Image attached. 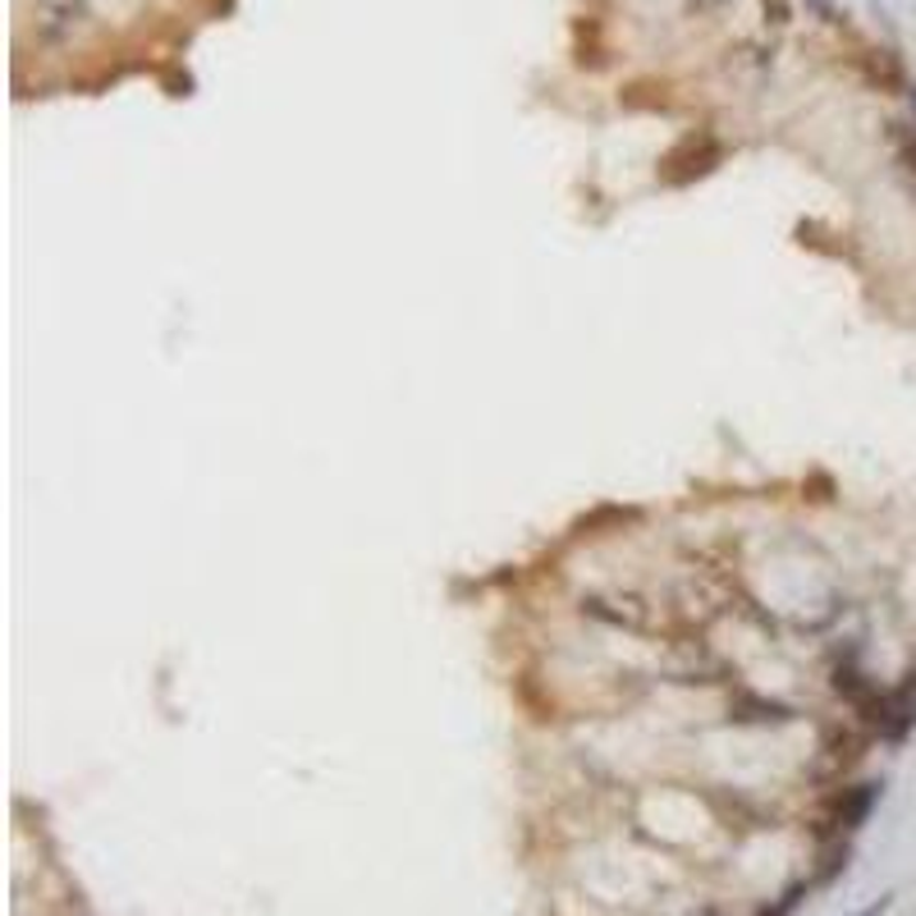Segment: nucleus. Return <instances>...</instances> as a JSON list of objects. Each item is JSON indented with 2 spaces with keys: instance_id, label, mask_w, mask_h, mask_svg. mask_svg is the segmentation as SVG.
<instances>
[{
  "instance_id": "obj_1",
  "label": "nucleus",
  "mask_w": 916,
  "mask_h": 916,
  "mask_svg": "<svg viewBox=\"0 0 916 916\" xmlns=\"http://www.w3.org/2000/svg\"><path fill=\"white\" fill-rule=\"evenodd\" d=\"M583 615L596 619V624H609V628H628V632H651L656 628L651 605L641 600V596H632V592L583 596Z\"/></svg>"
},
{
  "instance_id": "obj_3",
  "label": "nucleus",
  "mask_w": 916,
  "mask_h": 916,
  "mask_svg": "<svg viewBox=\"0 0 916 916\" xmlns=\"http://www.w3.org/2000/svg\"><path fill=\"white\" fill-rule=\"evenodd\" d=\"M733 720H743V724H770V720H792V711L779 706V701H766V696H738V701H733Z\"/></svg>"
},
{
  "instance_id": "obj_2",
  "label": "nucleus",
  "mask_w": 916,
  "mask_h": 916,
  "mask_svg": "<svg viewBox=\"0 0 916 916\" xmlns=\"http://www.w3.org/2000/svg\"><path fill=\"white\" fill-rule=\"evenodd\" d=\"M880 802V784H858V788H843V798L834 802V811H830V834L834 839H843V834H852L858 824L871 816V807Z\"/></svg>"
},
{
  "instance_id": "obj_4",
  "label": "nucleus",
  "mask_w": 916,
  "mask_h": 916,
  "mask_svg": "<svg viewBox=\"0 0 916 916\" xmlns=\"http://www.w3.org/2000/svg\"><path fill=\"white\" fill-rule=\"evenodd\" d=\"M890 907H894V894H884V898H875L871 907H862L858 916H884V912H890Z\"/></svg>"
},
{
  "instance_id": "obj_5",
  "label": "nucleus",
  "mask_w": 916,
  "mask_h": 916,
  "mask_svg": "<svg viewBox=\"0 0 916 916\" xmlns=\"http://www.w3.org/2000/svg\"><path fill=\"white\" fill-rule=\"evenodd\" d=\"M696 916H720V912H715V907H701V912H696Z\"/></svg>"
}]
</instances>
